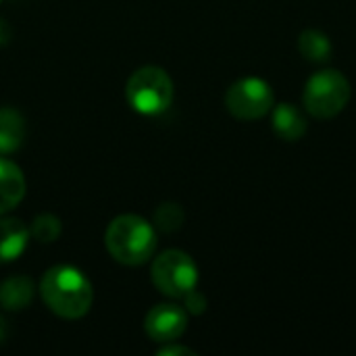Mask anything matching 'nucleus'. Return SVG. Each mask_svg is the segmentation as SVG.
Masks as SVG:
<instances>
[{
    "label": "nucleus",
    "mask_w": 356,
    "mask_h": 356,
    "mask_svg": "<svg viewBox=\"0 0 356 356\" xmlns=\"http://www.w3.org/2000/svg\"><path fill=\"white\" fill-rule=\"evenodd\" d=\"M25 140V119L17 108L0 106V154H10Z\"/></svg>",
    "instance_id": "f8f14e48"
},
{
    "label": "nucleus",
    "mask_w": 356,
    "mask_h": 356,
    "mask_svg": "<svg viewBox=\"0 0 356 356\" xmlns=\"http://www.w3.org/2000/svg\"><path fill=\"white\" fill-rule=\"evenodd\" d=\"M63 232V225H60V219L52 213H42L33 219L31 227H29V234L35 242L40 244H52L58 240Z\"/></svg>",
    "instance_id": "4468645a"
},
{
    "label": "nucleus",
    "mask_w": 356,
    "mask_h": 356,
    "mask_svg": "<svg viewBox=\"0 0 356 356\" xmlns=\"http://www.w3.org/2000/svg\"><path fill=\"white\" fill-rule=\"evenodd\" d=\"M108 254L127 267H140L150 261L156 250L154 225L138 215L115 217L104 234Z\"/></svg>",
    "instance_id": "f03ea898"
},
{
    "label": "nucleus",
    "mask_w": 356,
    "mask_h": 356,
    "mask_svg": "<svg viewBox=\"0 0 356 356\" xmlns=\"http://www.w3.org/2000/svg\"><path fill=\"white\" fill-rule=\"evenodd\" d=\"M44 305L60 319H81L90 313L94 290L90 280L71 265H56L48 269L40 282Z\"/></svg>",
    "instance_id": "f257e3e1"
},
{
    "label": "nucleus",
    "mask_w": 356,
    "mask_h": 356,
    "mask_svg": "<svg viewBox=\"0 0 356 356\" xmlns=\"http://www.w3.org/2000/svg\"><path fill=\"white\" fill-rule=\"evenodd\" d=\"M125 98L129 106L146 117L165 113L173 102V81L161 67L146 65L134 71L125 86Z\"/></svg>",
    "instance_id": "7ed1b4c3"
},
{
    "label": "nucleus",
    "mask_w": 356,
    "mask_h": 356,
    "mask_svg": "<svg viewBox=\"0 0 356 356\" xmlns=\"http://www.w3.org/2000/svg\"><path fill=\"white\" fill-rule=\"evenodd\" d=\"M4 340H6V321L0 317V344H2Z\"/></svg>",
    "instance_id": "6ab92c4d"
},
{
    "label": "nucleus",
    "mask_w": 356,
    "mask_h": 356,
    "mask_svg": "<svg viewBox=\"0 0 356 356\" xmlns=\"http://www.w3.org/2000/svg\"><path fill=\"white\" fill-rule=\"evenodd\" d=\"M25 196L23 171L6 159H0V215L13 211Z\"/></svg>",
    "instance_id": "9d476101"
},
{
    "label": "nucleus",
    "mask_w": 356,
    "mask_h": 356,
    "mask_svg": "<svg viewBox=\"0 0 356 356\" xmlns=\"http://www.w3.org/2000/svg\"><path fill=\"white\" fill-rule=\"evenodd\" d=\"M271 127L273 131L286 140V142H298L307 129H309V121L305 117V113L294 106V104H288V102H282V104H273L271 108Z\"/></svg>",
    "instance_id": "6e6552de"
},
{
    "label": "nucleus",
    "mask_w": 356,
    "mask_h": 356,
    "mask_svg": "<svg viewBox=\"0 0 356 356\" xmlns=\"http://www.w3.org/2000/svg\"><path fill=\"white\" fill-rule=\"evenodd\" d=\"M10 40V27L4 19H0V46H6Z\"/></svg>",
    "instance_id": "a211bd4d"
},
{
    "label": "nucleus",
    "mask_w": 356,
    "mask_h": 356,
    "mask_svg": "<svg viewBox=\"0 0 356 356\" xmlns=\"http://www.w3.org/2000/svg\"><path fill=\"white\" fill-rule=\"evenodd\" d=\"M184 221H186V213L175 202H163L154 211V227H159L165 234L177 232L184 225Z\"/></svg>",
    "instance_id": "2eb2a0df"
},
{
    "label": "nucleus",
    "mask_w": 356,
    "mask_h": 356,
    "mask_svg": "<svg viewBox=\"0 0 356 356\" xmlns=\"http://www.w3.org/2000/svg\"><path fill=\"white\" fill-rule=\"evenodd\" d=\"M29 227L15 217H0V263L17 261L27 248Z\"/></svg>",
    "instance_id": "1a4fd4ad"
},
{
    "label": "nucleus",
    "mask_w": 356,
    "mask_h": 356,
    "mask_svg": "<svg viewBox=\"0 0 356 356\" xmlns=\"http://www.w3.org/2000/svg\"><path fill=\"white\" fill-rule=\"evenodd\" d=\"M298 50L309 63H325L332 58V40L319 29H305L298 38Z\"/></svg>",
    "instance_id": "ddd939ff"
},
{
    "label": "nucleus",
    "mask_w": 356,
    "mask_h": 356,
    "mask_svg": "<svg viewBox=\"0 0 356 356\" xmlns=\"http://www.w3.org/2000/svg\"><path fill=\"white\" fill-rule=\"evenodd\" d=\"M188 330V311L173 302L152 307L144 317V332L152 342L169 344L179 340Z\"/></svg>",
    "instance_id": "0eeeda50"
},
{
    "label": "nucleus",
    "mask_w": 356,
    "mask_h": 356,
    "mask_svg": "<svg viewBox=\"0 0 356 356\" xmlns=\"http://www.w3.org/2000/svg\"><path fill=\"white\" fill-rule=\"evenodd\" d=\"M350 100V83L348 79L336 71L325 69L315 73L302 94V104L307 113L315 119H334L338 117Z\"/></svg>",
    "instance_id": "20e7f679"
},
{
    "label": "nucleus",
    "mask_w": 356,
    "mask_h": 356,
    "mask_svg": "<svg viewBox=\"0 0 356 356\" xmlns=\"http://www.w3.org/2000/svg\"><path fill=\"white\" fill-rule=\"evenodd\" d=\"M33 282L27 275H13L0 284V307L4 311H23L33 300Z\"/></svg>",
    "instance_id": "9b49d317"
},
{
    "label": "nucleus",
    "mask_w": 356,
    "mask_h": 356,
    "mask_svg": "<svg viewBox=\"0 0 356 356\" xmlns=\"http://www.w3.org/2000/svg\"><path fill=\"white\" fill-rule=\"evenodd\" d=\"M184 302H186V311L192 313V315H200V313L207 311V298H204V294H200L196 288L184 296Z\"/></svg>",
    "instance_id": "dca6fc26"
},
{
    "label": "nucleus",
    "mask_w": 356,
    "mask_h": 356,
    "mask_svg": "<svg viewBox=\"0 0 356 356\" xmlns=\"http://www.w3.org/2000/svg\"><path fill=\"white\" fill-rule=\"evenodd\" d=\"M154 288L169 298H184L198 284V267L184 250H165L150 267Z\"/></svg>",
    "instance_id": "39448f33"
},
{
    "label": "nucleus",
    "mask_w": 356,
    "mask_h": 356,
    "mask_svg": "<svg viewBox=\"0 0 356 356\" xmlns=\"http://www.w3.org/2000/svg\"><path fill=\"white\" fill-rule=\"evenodd\" d=\"M275 104L271 86L261 77H242L229 86L225 94L227 111L240 121L263 119Z\"/></svg>",
    "instance_id": "423d86ee"
},
{
    "label": "nucleus",
    "mask_w": 356,
    "mask_h": 356,
    "mask_svg": "<svg viewBox=\"0 0 356 356\" xmlns=\"http://www.w3.org/2000/svg\"><path fill=\"white\" fill-rule=\"evenodd\" d=\"M159 356H196V353L192 348H186V346H177V344H165L159 353Z\"/></svg>",
    "instance_id": "f3484780"
}]
</instances>
